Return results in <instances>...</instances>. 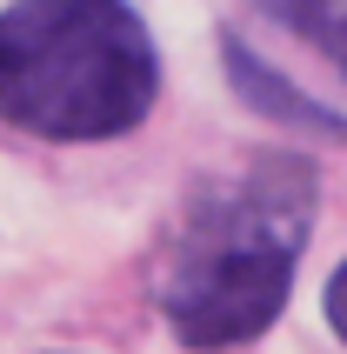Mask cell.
Returning a JSON list of instances; mask_svg holds the SVG:
<instances>
[{"label":"cell","mask_w":347,"mask_h":354,"mask_svg":"<svg viewBox=\"0 0 347 354\" xmlns=\"http://www.w3.org/2000/svg\"><path fill=\"white\" fill-rule=\"evenodd\" d=\"M314 234V167L254 160L207 180L174 221L160 261V315L187 348H241L288 308Z\"/></svg>","instance_id":"cell-1"},{"label":"cell","mask_w":347,"mask_h":354,"mask_svg":"<svg viewBox=\"0 0 347 354\" xmlns=\"http://www.w3.org/2000/svg\"><path fill=\"white\" fill-rule=\"evenodd\" d=\"M160 94V47L127 0H14L0 14V120L40 140H114Z\"/></svg>","instance_id":"cell-2"},{"label":"cell","mask_w":347,"mask_h":354,"mask_svg":"<svg viewBox=\"0 0 347 354\" xmlns=\"http://www.w3.org/2000/svg\"><path fill=\"white\" fill-rule=\"evenodd\" d=\"M227 74L274 114L347 134V0H261L227 34Z\"/></svg>","instance_id":"cell-3"},{"label":"cell","mask_w":347,"mask_h":354,"mask_svg":"<svg viewBox=\"0 0 347 354\" xmlns=\"http://www.w3.org/2000/svg\"><path fill=\"white\" fill-rule=\"evenodd\" d=\"M328 321H334V335L347 341V261H341V274L328 281Z\"/></svg>","instance_id":"cell-4"}]
</instances>
